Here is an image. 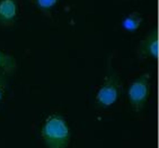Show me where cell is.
Wrapping results in <instances>:
<instances>
[{"instance_id":"cell-1","label":"cell","mask_w":159,"mask_h":148,"mask_svg":"<svg viewBox=\"0 0 159 148\" xmlns=\"http://www.w3.org/2000/svg\"><path fill=\"white\" fill-rule=\"evenodd\" d=\"M41 138L46 148H68L71 130L67 119L58 112L49 115L41 127Z\"/></svg>"},{"instance_id":"cell-2","label":"cell","mask_w":159,"mask_h":148,"mask_svg":"<svg viewBox=\"0 0 159 148\" xmlns=\"http://www.w3.org/2000/svg\"><path fill=\"white\" fill-rule=\"evenodd\" d=\"M123 82L113 65V54L107 57L106 71L95 95V103L98 108L107 109L112 107L122 95Z\"/></svg>"},{"instance_id":"cell-3","label":"cell","mask_w":159,"mask_h":148,"mask_svg":"<svg viewBox=\"0 0 159 148\" xmlns=\"http://www.w3.org/2000/svg\"><path fill=\"white\" fill-rule=\"evenodd\" d=\"M151 92V73L144 72L135 78L128 88V101L130 108L137 113L143 111Z\"/></svg>"},{"instance_id":"cell-4","label":"cell","mask_w":159,"mask_h":148,"mask_svg":"<svg viewBox=\"0 0 159 148\" xmlns=\"http://www.w3.org/2000/svg\"><path fill=\"white\" fill-rule=\"evenodd\" d=\"M158 27L153 26L150 28L137 46V55L140 60H157L158 58Z\"/></svg>"},{"instance_id":"cell-5","label":"cell","mask_w":159,"mask_h":148,"mask_svg":"<svg viewBox=\"0 0 159 148\" xmlns=\"http://www.w3.org/2000/svg\"><path fill=\"white\" fill-rule=\"evenodd\" d=\"M19 7L17 0H0V26L12 27L18 20Z\"/></svg>"},{"instance_id":"cell-6","label":"cell","mask_w":159,"mask_h":148,"mask_svg":"<svg viewBox=\"0 0 159 148\" xmlns=\"http://www.w3.org/2000/svg\"><path fill=\"white\" fill-rule=\"evenodd\" d=\"M144 18L143 15L139 11H131L122 19L121 26L123 30H125L128 33H135L141 28L143 24Z\"/></svg>"},{"instance_id":"cell-7","label":"cell","mask_w":159,"mask_h":148,"mask_svg":"<svg viewBox=\"0 0 159 148\" xmlns=\"http://www.w3.org/2000/svg\"><path fill=\"white\" fill-rule=\"evenodd\" d=\"M17 67H18V64L15 56L0 49V73L9 78L15 74Z\"/></svg>"},{"instance_id":"cell-8","label":"cell","mask_w":159,"mask_h":148,"mask_svg":"<svg viewBox=\"0 0 159 148\" xmlns=\"http://www.w3.org/2000/svg\"><path fill=\"white\" fill-rule=\"evenodd\" d=\"M62 0H32L33 5L37 10L46 16H50L52 14L53 9L58 6L59 2Z\"/></svg>"},{"instance_id":"cell-9","label":"cell","mask_w":159,"mask_h":148,"mask_svg":"<svg viewBox=\"0 0 159 148\" xmlns=\"http://www.w3.org/2000/svg\"><path fill=\"white\" fill-rule=\"evenodd\" d=\"M9 85V81H8V76H6L5 74L0 73V104L2 102L3 98L7 93V89Z\"/></svg>"}]
</instances>
